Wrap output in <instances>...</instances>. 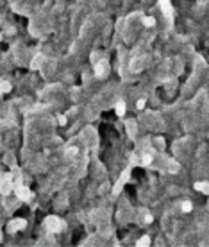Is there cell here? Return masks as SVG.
<instances>
[{"label":"cell","instance_id":"3","mask_svg":"<svg viewBox=\"0 0 209 247\" xmlns=\"http://www.w3.org/2000/svg\"><path fill=\"white\" fill-rule=\"evenodd\" d=\"M25 226H27V222H25L23 219H15V220H11V222H9L7 229H9L11 233H15V231H20V229H23Z\"/></svg>","mask_w":209,"mask_h":247},{"label":"cell","instance_id":"4","mask_svg":"<svg viewBox=\"0 0 209 247\" xmlns=\"http://www.w3.org/2000/svg\"><path fill=\"white\" fill-rule=\"evenodd\" d=\"M159 6H161V9H163V13L168 16V18H172L173 16V9H172V4H170V0H159Z\"/></svg>","mask_w":209,"mask_h":247},{"label":"cell","instance_id":"14","mask_svg":"<svg viewBox=\"0 0 209 247\" xmlns=\"http://www.w3.org/2000/svg\"><path fill=\"white\" fill-rule=\"evenodd\" d=\"M9 90H11V84H9V82H6V81H4V82H2V91H4V93H7V91H9Z\"/></svg>","mask_w":209,"mask_h":247},{"label":"cell","instance_id":"9","mask_svg":"<svg viewBox=\"0 0 209 247\" xmlns=\"http://www.w3.org/2000/svg\"><path fill=\"white\" fill-rule=\"evenodd\" d=\"M143 23H145L147 27H154V25H155V18H154V16H145V18H143Z\"/></svg>","mask_w":209,"mask_h":247},{"label":"cell","instance_id":"11","mask_svg":"<svg viewBox=\"0 0 209 247\" xmlns=\"http://www.w3.org/2000/svg\"><path fill=\"white\" fill-rule=\"evenodd\" d=\"M116 115H120V117L125 115V104H123V102H118V104H116Z\"/></svg>","mask_w":209,"mask_h":247},{"label":"cell","instance_id":"1","mask_svg":"<svg viewBox=\"0 0 209 247\" xmlns=\"http://www.w3.org/2000/svg\"><path fill=\"white\" fill-rule=\"evenodd\" d=\"M46 227H48L52 233H59V231L65 229V222H63L61 219H57V217H48V219H46Z\"/></svg>","mask_w":209,"mask_h":247},{"label":"cell","instance_id":"16","mask_svg":"<svg viewBox=\"0 0 209 247\" xmlns=\"http://www.w3.org/2000/svg\"><path fill=\"white\" fill-rule=\"evenodd\" d=\"M143 106H145V98H139V101H138V108L141 109Z\"/></svg>","mask_w":209,"mask_h":247},{"label":"cell","instance_id":"6","mask_svg":"<svg viewBox=\"0 0 209 247\" xmlns=\"http://www.w3.org/2000/svg\"><path fill=\"white\" fill-rule=\"evenodd\" d=\"M127 179H129V170H125V172H123V177L116 183V186H115V190H113V192H115V193H118V192L122 190V186H123V183H125Z\"/></svg>","mask_w":209,"mask_h":247},{"label":"cell","instance_id":"2","mask_svg":"<svg viewBox=\"0 0 209 247\" xmlns=\"http://www.w3.org/2000/svg\"><path fill=\"white\" fill-rule=\"evenodd\" d=\"M15 192H16V195H18L20 201H29L30 199V192L25 186H22V184H15Z\"/></svg>","mask_w":209,"mask_h":247},{"label":"cell","instance_id":"5","mask_svg":"<svg viewBox=\"0 0 209 247\" xmlns=\"http://www.w3.org/2000/svg\"><path fill=\"white\" fill-rule=\"evenodd\" d=\"M106 72H107V63H106V61H102V63H98V65L95 66L97 77H104V75H106Z\"/></svg>","mask_w":209,"mask_h":247},{"label":"cell","instance_id":"13","mask_svg":"<svg viewBox=\"0 0 209 247\" xmlns=\"http://www.w3.org/2000/svg\"><path fill=\"white\" fill-rule=\"evenodd\" d=\"M182 211H191V203L189 201H184L182 203Z\"/></svg>","mask_w":209,"mask_h":247},{"label":"cell","instance_id":"15","mask_svg":"<svg viewBox=\"0 0 209 247\" xmlns=\"http://www.w3.org/2000/svg\"><path fill=\"white\" fill-rule=\"evenodd\" d=\"M57 122H59L61 125H65V124H66V117H63V115H59V117H57Z\"/></svg>","mask_w":209,"mask_h":247},{"label":"cell","instance_id":"10","mask_svg":"<svg viewBox=\"0 0 209 247\" xmlns=\"http://www.w3.org/2000/svg\"><path fill=\"white\" fill-rule=\"evenodd\" d=\"M148 243H150V238H148V236H141V238L138 240L136 245H138V247H145V245H148Z\"/></svg>","mask_w":209,"mask_h":247},{"label":"cell","instance_id":"17","mask_svg":"<svg viewBox=\"0 0 209 247\" xmlns=\"http://www.w3.org/2000/svg\"><path fill=\"white\" fill-rule=\"evenodd\" d=\"M145 222H152V215H150V213H148V215L145 217Z\"/></svg>","mask_w":209,"mask_h":247},{"label":"cell","instance_id":"8","mask_svg":"<svg viewBox=\"0 0 209 247\" xmlns=\"http://www.w3.org/2000/svg\"><path fill=\"white\" fill-rule=\"evenodd\" d=\"M195 188H197L198 192H204V193H209V184H207V183H197V184H195Z\"/></svg>","mask_w":209,"mask_h":247},{"label":"cell","instance_id":"7","mask_svg":"<svg viewBox=\"0 0 209 247\" xmlns=\"http://www.w3.org/2000/svg\"><path fill=\"white\" fill-rule=\"evenodd\" d=\"M11 186H13V184H11V177H9V176L4 177V179H2V193H9V192H11Z\"/></svg>","mask_w":209,"mask_h":247},{"label":"cell","instance_id":"12","mask_svg":"<svg viewBox=\"0 0 209 247\" xmlns=\"http://www.w3.org/2000/svg\"><path fill=\"white\" fill-rule=\"evenodd\" d=\"M150 161H152V156H150V154H145V156H143V160H141V163H143V165H150Z\"/></svg>","mask_w":209,"mask_h":247}]
</instances>
